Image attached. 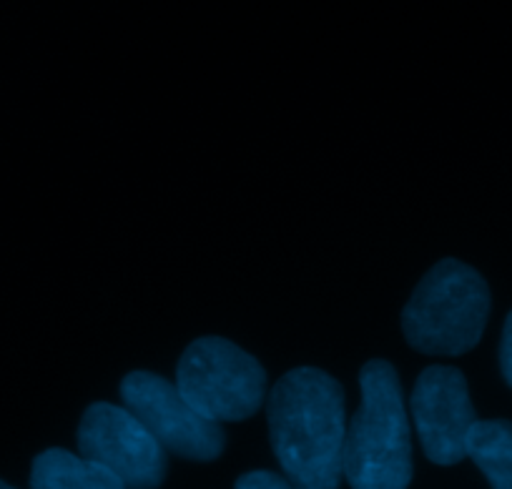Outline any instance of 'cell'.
Segmentation results:
<instances>
[{"instance_id": "1", "label": "cell", "mask_w": 512, "mask_h": 489, "mask_svg": "<svg viewBox=\"0 0 512 489\" xmlns=\"http://www.w3.org/2000/svg\"><path fill=\"white\" fill-rule=\"evenodd\" d=\"M267 414L289 482L297 489H339L347 419L337 379L314 367L292 369L269 394Z\"/></svg>"}, {"instance_id": "2", "label": "cell", "mask_w": 512, "mask_h": 489, "mask_svg": "<svg viewBox=\"0 0 512 489\" xmlns=\"http://www.w3.org/2000/svg\"><path fill=\"white\" fill-rule=\"evenodd\" d=\"M362 402L347 424L342 472L352 489H407L412 482V434L400 377L384 359L359 372Z\"/></svg>"}, {"instance_id": "3", "label": "cell", "mask_w": 512, "mask_h": 489, "mask_svg": "<svg viewBox=\"0 0 512 489\" xmlns=\"http://www.w3.org/2000/svg\"><path fill=\"white\" fill-rule=\"evenodd\" d=\"M490 316V289L472 266L445 259L417 284L402 311L410 347L435 357H457L480 342Z\"/></svg>"}, {"instance_id": "4", "label": "cell", "mask_w": 512, "mask_h": 489, "mask_svg": "<svg viewBox=\"0 0 512 489\" xmlns=\"http://www.w3.org/2000/svg\"><path fill=\"white\" fill-rule=\"evenodd\" d=\"M176 387L211 422H244L262 407L267 372L229 339L204 337L181 354Z\"/></svg>"}, {"instance_id": "5", "label": "cell", "mask_w": 512, "mask_h": 489, "mask_svg": "<svg viewBox=\"0 0 512 489\" xmlns=\"http://www.w3.org/2000/svg\"><path fill=\"white\" fill-rule=\"evenodd\" d=\"M123 407L171 454L211 462L224 452V429L196 412L174 382L151 372H131L121 382Z\"/></svg>"}, {"instance_id": "6", "label": "cell", "mask_w": 512, "mask_h": 489, "mask_svg": "<svg viewBox=\"0 0 512 489\" xmlns=\"http://www.w3.org/2000/svg\"><path fill=\"white\" fill-rule=\"evenodd\" d=\"M78 452L116 474L126 489H156L166 477V449L126 407L96 402L78 424Z\"/></svg>"}, {"instance_id": "7", "label": "cell", "mask_w": 512, "mask_h": 489, "mask_svg": "<svg viewBox=\"0 0 512 489\" xmlns=\"http://www.w3.org/2000/svg\"><path fill=\"white\" fill-rule=\"evenodd\" d=\"M410 409L430 462L450 467L467 457V434L477 414L460 369L445 364L427 367L417 379Z\"/></svg>"}, {"instance_id": "8", "label": "cell", "mask_w": 512, "mask_h": 489, "mask_svg": "<svg viewBox=\"0 0 512 489\" xmlns=\"http://www.w3.org/2000/svg\"><path fill=\"white\" fill-rule=\"evenodd\" d=\"M31 489H126V484L83 454L46 449L33 459Z\"/></svg>"}, {"instance_id": "9", "label": "cell", "mask_w": 512, "mask_h": 489, "mask_svg": "<svg viewBox=\"0 0 512 489\" xmlns=\"http://www.w3.org/2000/svg\"><path fill=\"white\" fill-rule=\"evenodd\" d=\"M465 452L492 489H512V422L477 419L467 434Z\"/></svg>"}, {"instance_id": "10", "label": "cell", "mask_w": 512, "mask_h": 489, "mask_svg": "<svg viewBox=\"0 0 512 489\" xmlns=\"http://www.w3.org/2000/svg\"><path fill=\"white\" fill-rule=\"evenodd\" d=\"M234 489H297V487H294L289 479H284L282 474H274V472H267V469H259V472L241 474Z\"/></svg>"}, {"instance_id": "11", "label": "cell", "mask_w": 512, "mask_h": 489, "mask_svg": "<svg viewBox=\"0 0 512 489\" xmlns=\"http://www.w3.org/2000/svg\"><path fill=\"white\" fill-rule=\"evenodd\" d=\"M500 369H502V377H505V382L512 387V311L505 321V329H502Z\"/></svg>"}, {"instance_id": "12", "label": "cell", "mask_w": 512, "mask_h": 489, "mask_svg": "<svg viewBox=\"0 0 512 489\" xmlns=\"http://www.w3.org/2000/svg\"><path fill=\"white\" fill-rule=\"evenodd\" d=\"M0 489H16V487H11V484H6L3 479H0Z\"/></svg>"}]
</instances>
